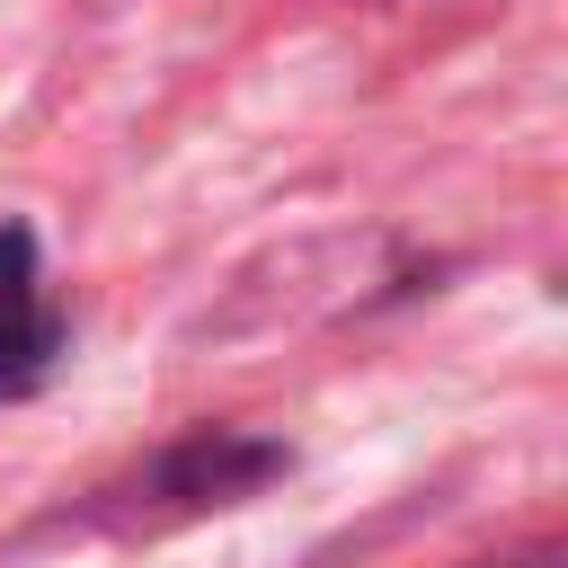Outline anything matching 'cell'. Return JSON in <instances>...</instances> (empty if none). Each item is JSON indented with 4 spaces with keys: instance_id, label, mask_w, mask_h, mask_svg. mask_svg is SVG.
<instances>
[{
    "instance_id": "obj_1",
    "label": "cell",
    "mask_w": 568,
    "mask_h": 568,
    "mask_svg": "<svg viewBox=\"0 0 568 568\" xmlns=\"http://www.w3.org/2000/svg\"><path fill=\"white\" fill-rule=\"evenodd\" d=\"M62 346H71V320H62L53 284H44L36 231L0 222V408L27 399V390H44L53 364H62Z\"/></svg>"
}]
</instances>
